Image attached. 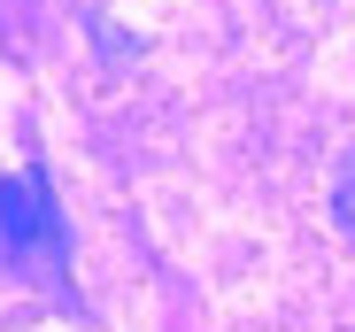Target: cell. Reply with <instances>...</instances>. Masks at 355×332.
<instances>
[{
    "instance_id": "obj_1",
    "label": "cell",
    "mask_w": 355,
    "mask_h": 332,
    "mask_svg": "<svg viewBox=\"0 0 355 332\" xmlns=\"http://www.w3.org/2000/svg\"><path fill=\"white\" fill-rule=\"evenodd\" d=\"M0 255L8 263H46L54 279L70 270V225L54 209L46 162H31L24 178H0Z\"/></svg>"
},
{
    "instance_id": "obj_2",
    "label": "cell",
    "mask_w": 355,
    "mask_h": 332,
    "mask_svg": "<svg viewBox=\"0 0 355 332\" xmlns=\"http://www.w3.org/2000/svg\"><path fill=\"white\" fill-rule=\"evenodd\" d=\"M332 216H340V225L355 232V155L340 162V178H332Z\"/></svg>"
}]
</instances>
